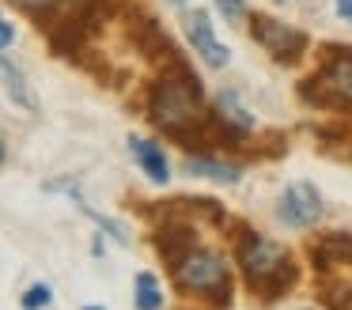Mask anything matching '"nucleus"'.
I'll return each instance as SVG.
<instances>
[{"mask_svg":"<svg viewBox=\"0 0 352 310\" xmlns=\"http://www.w3.org/2000/svg\"><path fill=\"white\" fill-rule=\"evenodd\" d=\"M220 113H223L228 121H235L239 129H250V125H254V118H250V113H243V106H239V98H235V95H228V91L220 95Z\"/></svg>","mask_w":352,"mask_h":310,"instance_id":"nucleus-12","label":"nucleus"},{"mask_svg":"<svg viewBox=\"0 0 352 310\" xmlns=\"http://www.w3.org/2000/svg\"><path fill=\"white\" fill-rule=\"evenodd\" d=\"M12 42H16V30H12V23L0 19V49H8Z\"/></svg>","mask_w":352,"mask_h":310,"instance_id":"nucleus-16","label":"nucleus"},{"mask_svg":"<svg viewBox=\"0 0 352 310\" xmlns=\"http://www.w3.org/2000/svg\"><path fill=\"white\" fill-rule=\"evenodd\" d=\"M254 38L261 42V49H269L276 60H296L299 53L307 49V34L296 27H288V23L273 19V15H258L254 19Z\"/></svg>","mask_w":352,"mask_h":310,"instance_id":"nucleus-3","label":"nucleus"},{"mask_svg":"<svg viewBox=\"0 0 352 310\" xmlns=\"http://www.w3.org/2000/svg\"><path fill=\"white\" fill-rule=\"evenodd\" d=\"M337 12H341V19L352 23V0H337Z\"/></svg>","mask_w":352,"mask_h":310,"instance_id":"nucleus-17","label":"nucleus"},{"mask_svg":"<svg viewBox=\"0 0 352 310\" xmlns=\"http://www.w3.org/2000/svg\"><path fill=\"white\" fill-rule=\"evenodd\" d=\"M129 148H133V155L140 159V170H144L152 181H160V186H163V181L170 178V170H167V159H163V151L155 148L152 140H140V136H133V140H129Z\"/></svg>","mask_w":352,"mask_h":310,"instance_id":"nucleus-9","label":"nucleus"},{"mask_svg":"<svg viewBox=\"0 0 352 310\" xmlns=\"http://www.w3.org/2000/svg\"><path fill=\"white\" fill-rule=\"evenodd\" d=\"M178 284H182L186 291H212V287H223L228 284V265L216 254H205V250L186 254L182 261H178Z\"/></svg>","mask_w":352,"mask_h":310,"instance_id":"nucleus-4","label":"nucleus"},{"mask_svg":"<svg viewBox=\"0 0 352 310\" xmlns=\"http://www.w3.org/2000/svg\"><path fill=\"white\" fill-rule=\"evenodd\" d=\"M186 38H190V45L201 53V60H205L208 68H223L231 60V49L216 38L208 12H190L186 15Z\"/></svg>","mask_w":352,"mask_h":310,"instance_id":"nucleus-6","label":"nucleus"},{"mask_svg":"<svg viewBox=\"0 0 352 310\" xmlns=\"http://www.w3.org/2000/svg\"><path fill=\"white\" fill-rule=\"evenodd\" d=\"M186 170L197 174V178H212V181H223V186H231V181H239V170L228 163H216V159H190L186 163Z\"/></svg>","mask_w":352,"mask_h":310,"instance_id":"nucleus-10","label":"nucleus"},{"mask_svg":"<svg viewBox=\"0 0 352 310\" xmlns=\"http://www.w3.org/2000/svg\"><path fill=\"white\" fill-rule=\"evenodd\" d=\"M137 307L140 310H160L163 307L160 280H155L152 272H140V276H137Z\"/></svg>","mask_w":352,"mask_h":310,"instance_id":"nucleus-11","label":"nucleus"},{"mask_svg":"<svg viewBox=\"0 0 352 310\" xmlns=\"http://www.w3.org/2000/svg\"><path fill=\"white\" fill-rule=\"evenodd\" d=\"M19 8H27V12H46V8H54L57 0H16Z\"/></svg>","mask_w":352,"mask_h":310,"instance_id":"nucleus-15","label":"nucleus"},{"mask_svg":"<svg viewBox=\"0 0 352 310\" xmlns=\"http://www.w3.org/2000/svg\"><path fill=\"white\" fill-rule=\"evenodd\" d=\"M170 4H175V8H182V4H186V0H170Z\"/></svg>","mask_w":352,"mask_h":310,"instance_id":"nucleus-18","label":"nucleus"},{"mask_svg":"<svg viewBox=\"0 0 352 310\" xmlns=\"http://www.w3.org/2000/svg\"><path fill=\"white\" fill-rule=\"evenodd\" d=\"M0 163H4V144H0Z\"/></svg>","mask_w":352,"mask_h":310,"instance_id":"nucleus-19","label":"nucleus"},{"mask_svg":"<svg viewBox=\"0 0 352 310\" xmlns=\"http://www.w3.org/2000/svg\"><path fill=\"white\" fill-rule=\"evenodd\" d=\"M50 299H54V291H50L46 284H34V287H27V295H23V310H42V307H50Z\"/></svg>","mask_w":352,"mask_h":310,"instance_id":"nucleus-13","label":"nucleus"},{"mask_svg":"<svg viewBox=\"0 0 352 310\" xmlns=\"http://www.w3.org/2000/svg\"><path fill=\"white\" fill-rule=\"evenodd\" d=\"M0 80H4V91H8V98L16 106H23V110H38V98H34V91H31V83H27V76H23V68L19 65H12L8 57H0Z\"/></svg>","mask_w":352,"mask_h":310,"instance_id":"nucleus-8","label":"nucleus"},{"mask_svg":"<svg viewBox=\"0 0 352 310\" xmlns=\"http://www.w3.org/2000/svg\"><path fill=\"white\" fill-rule=\"evenodd\" d=\"M216 8H220L228 19H239V15H246V0H216Z\"/></svg>","mask_w":352,"mask_h":310,"instance_id":"nucleus-14","label":"nucleus"},{"mask_svg":"<svg viewBox=\"0 0 352 310\" xmlns=\"http://www.w3.org/2000/svg\"><path fill=\"white\" fill-rule=\"evenodd\" d=\"M318 91L329 102H352V53H333V60L318 72Z\"/></svg>","mask_w":352,"mask_h":310,"instance_id":"nucleus-7","label":"nucleus"},{"mask_svg":"<svg viewBox=\"0 0 352 310\" xmlns=\"http://www.w3.org/2000/svg\"><path fill=\"white\" fill-rule=\"evenodd\" d=\"M276 216H280V223H288V227H314L322 219L318 189L307 186V181L288 186V189H284V197L276 201Z\"/></svg>","mask_w":352,"mask_h":310,"instance_id":"nucleus-5","label":"nucleus"},{"mask_svg":"<svg viewBox=\"0 0 352 310\" xmlns=\"http://www.w3.org/2000/svg\"><path fill=\"white\" fill-rule=\"evenodd\" d=\"M152 118L160 121L163 129H170V133H182V129H190L193 121L201 118V91H197V83H193V76L186 72V68H178L175 76L155 83Z\"/></svg>","mask_w":352,"mask_h":310,"instance_id":"nucleus-1","label":"nucleus"},{"mask_svg":"<svg viewBox=\"0 0 352 310\" xmlns=\"http://www.w3.org/2000/svg\"><path fill=\"white\" fill-rule=\"evenodd\" d=\"M84 310H102V307H84Z\"/></svg>","mask_w":352,"mask_h":310,"instance_id":"nucleus-20","label":"nucleus"},{"mask_svg":"<svg viewBox=\"0 0 352 310\" xmlns=\"http://www.w3.org/2000/svg\"><path fill=\"white\" fill-rule=\"evenodd\" d=\"M243 269L254 284H273V280H288V254L269 239H250L243 250Z\"/></svg>","mask_w":352,"mask_h":310,"instance_id":"nucleus-2","label":"nucleus"}]
</instances>
